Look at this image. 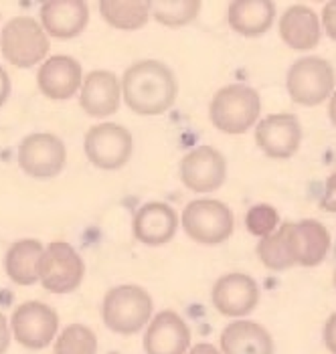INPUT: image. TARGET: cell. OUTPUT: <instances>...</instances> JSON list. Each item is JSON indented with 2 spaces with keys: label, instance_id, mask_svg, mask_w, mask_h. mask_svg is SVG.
I'll use <instances>...</instances> for the list:
<instances>
[{
  "label": "cell",
  "instance_id": "cell-28",
  "mask_svg": "<svg viewBox=\"0 0 336 354\" xmlns=\"http://www.w3.org/2000/svg\"><path fill=\"white\" fill-rule=\"evenodd\" d=\"M245 227L255 237H268L280 227V215L272 205H255L245 215Z\"/></svg>",
  "mask_w": 336,
  "mask_h": 354
},
{
  "label": "cell",
  "instance_id": "cell-1",
  "mask_svg": "<svg viewBox=\"0 0 336 354\" xmlns=\"http://www.w3.org/2000/svg\"><path fill=\"white\" fill-rule=\"evenodd\" d=\"M178 93L174 73L160 61H138L122 77V95L138 115H160L172 108Z\"/></svg>",
  "mask_w": 336,
  "mask_h": 354
},
{
  "label": "cell",
  "instance_id": "cell-36",
  "mask_svg": "<svg viewBox=\"0 0 336 354\" xmlns=\"http://www.w3.org/2000/svg\"><path fill=\"white\" fill-rule=\"evenodd\" d=\"M335 288H336V270H335Z\"/></svg>",
  "mask_w": 336,
  "mask_h": 354
},
{
  "label": "cell",
  "instance_id": "cell-4",
  "mask_svg": "<svg viewBox=\"0 0 336 354\" xmlns=\"http://www.w3.org/2000/svg\"><path fill=\"white\" fill-rule=\"evenodd\" d=\"M185 233L203 245H219L233 235L235 218L231 209L215 198H198L185 207Z\"/></svg>",
  "mask_w": 336,
  "mask_h": 354
},
{
  "label": "cell",
  "instance_id": "cell-24",
  "mask_svg": "<svg viewBox=\"0 0 336 354\" xmlns=\"http://www.w3.org/2000/svg\"><path fill=\"white\" fill-rule=\"evenodd\" d=\"M100 12L113 28L138 30L150 19L152 2H148V0H132V2L104 0V2H100Z\"/></svg>",
  "mask_w": 336,
  "mask_h": 354
},
{
  "label": "cell",
  "instance_id": "cell-11",
  "mask_svg": "<svg viewBox=\"0 0 336 354\" xmlns=\"http://www.w3.org/2000/svg\"><path fill=\"white\" fill-rule=\"evenodd\" d=\"M283 229L294 266L314 268L324 261L333 241L328 229L320 221L304 218L298 223H283Z\"/></svg>",
  "mask_w": 336,
  "mask_h": 354
},
{
  "label": "cell",
  "instance_id": "cell-14",
  "mask_svg": "<svg viewBox=\"0 0 336 354\" xmlns=\"http://www.w3.org/2000/svg\"><path fill=\"white\" fill-rule=\"evenodd\" d=\"M213 306L229 318H241L255 310L259 286L248 273H227L213 286Z\"/></svg>",
  "mask_w": 336,
  "mask_h": 354
},
{
  "label": "cell",
  "instance_id": "cell-2",
  "mask_svg": "<svg viewBox=\"0 0 336 354\" xmlns=\"http://www.w3.org/2000/svg\"><path fill=\"white\" fill-rule=\"evenodd\" d=\"M261 111L259 93L243 83L219 89L209 106V118L225 134H245L257 122Z\"/></svg>",
  "mask_w": 336,
  "mask_h": 354
},
{
  "label": "cell",
  "instance_id": "cell-15",
  "mask_svg": "<svg viewBox=\"0 0 336 354\" xmlns=\"http://www.w3.org/2000/svg\"><path fill=\"white\" fill-rule=\"evenodd\" d=\"M191 346V330L172 310H165L148 322L144 334L146 354H187Z\"/></svg>",
  "mask_w": 336,
  "mask_h": 354
},
{
  "label": "cell",
  "instance_id": "cell-6",
  "mask_svg": "<svg viewBox=\"0 0 336 354\" xmlns=\"http://www.w3.org/2000/svg\"><path fill=\"white\" fill-rule=\"evenodd\" d=\"M335 69L322 57H304L288 71V93L300 106H318L335 91Z\"/></svg>",
  "mask_w": 336,
  "mask_h": 354
},
{
  "label": "cell",
  "instance_id": "cell-26",
  "mask_svg": "<svg viewBox=\"0 0 336 354\" xmlns=\"http://www.w3.org/2000/svg\"><path fill=\"white\" fill-rule=\"evenodd\" d=\"M257 255H259L261 263L272 272H283V270L294 268V261H292L290 251H288L283 225L257 243Z\"/></svg>",
  "mask_w": 336,
  "mask_h": 354
},
{
  "label": "cell",
  "instance_id": "cell-34",
  "mask_svg": "<svg viewBox=\"0 0 336 354\" xmlns=\"http://www.w3.org/2000/svg\"><path fill=\"white\" fill-rule=\"evenodd\" d=\"M189 354H223V353H219L213 344H196V346L191 348V353Z\"/></svg>",
  "mask_w": 336,
  "mask_h": 354
},
{
  "label": "cell",
  "instance_id": "cell-18",
  "mask_svg": "<svg viewBox=\"0 0 336 354\" xmlns=\"http://www.w3.org/2000/svg\"><path fill=\"white\" fill-rule=\"evenodd\" d=\"M41 23L55 39H73L89 23V8L84 0H49L41 6Z\"/></svg>",
  "mask_w": 336,
  "mask_h": 354
},
{
  "label": "cell",
  "instance_id": "cell-13",
  "mask_svg": "<svg viewBox=\"0 0 336 354\" xmlns=\"http://www.w3.org/2000/svg\"><path fill=\"white\" fill-rule=\"evenodd\" d=\"M227 162L213 146H196L180 160V180L193 192H213L225 183Z\"/></svg>",
  "mask_w": 336,
  "mask_h": 354
},
{
  "label": "cell",
  "instance_id": "cell-8",
  "mask_svg": "<svg viewBox=\"0 0 336 354\" xmlns=\"http://www.w3.org/2000/svg\"><path fill=\"white\" fill-rule=\"evenodd\" d=\"M84 150L87 160L93 166L102 170H118L130 160L134 140L120 124H97L85 134Z\"/></svg>",
  "mask_w": 336,
  "mask_h": 354
},
{
  "label": "cell",
  "instance_id": "cell-32",
  "mask_svg": "<svg viewBox=\"0 0 336 354\" xmlns=\"http://www.w3.org/2000/svg\"><path fill=\"white\" fill-rule=\"evenodd\" d=\"M10 346V330H8V322L6 318L0 314V354H4Z\"/></svg>",
  "mask_w": 336,
  "mask_h": 354
},
{
  "label": "cell",
  "instance_id": "cell-27",
  "mask_svg": "<svg viewBox=\"0 0 336 354\" xmlns=\"http://www.w3.org/2000/svg\"><path fill=\"white\" fill-rule=\"evenodd\" d=\"M55 354H97V338L84 324L67 326L57 338Z\"/></svg>",
  "mask_w": 336,
  "mask_h": 354
},
{
  "label": "cell",
  "instance_id": "cell-17",
  "mask_svg": "<svg viewBox=\"0 0 336 354\" xmlns=\"http://www.w3.org/2000/svg\"><path fill=\"white\" fill-rule=\"evenodd\" d=\"M178 229V217L167 203H146L134 215L132 231L144 245H165Z\"/></svg>",
  "mask_w": 336,
  "mask_h": 354
},
{
  "label": "cell",
  "instance_id": "cell-20",
  "mask_svg": "<svg viewBox=\"0 0 336 354\" xmlns=\"http://www.w3.org/2000/svg\"><path fill=\"white\" fill-rule=\"evenodd\" d=\"M280 37L288 47H292L296 51L314 49L318 45V41H320L318 17L314 15L312 8L304 6V4L290 6L281 15Z\"/></svg>",
  "mask_w": 336,
  "mask_h": 354
},
{
  "label": "cell",
  "instance_id": "cell-10",
  "mask_svg": "<svg viewBox=\"0 0 336 354\" xmlns=\"http://www.w3.org/2000/svg\"><path fill=\"white\" fill-rule=\"evenodd\" d=\"M65 160V144L55 134H30L19 146V166L30 178H53L63 170Z\"/></svg>",
  "mask_w": 336,
  "mask_h": 354
},
{
  "label": "cell",
  "instance_id": "cell-7",
  "mask_svg": "<svg viewBox=\"0 0 336 354\" xmlns=\"http://www.w3.org/2000/svg\"><path fill=\"white\" fill-rule=\"evenodd\" d=\"M0 47L15 67H32L49 53V39L32 17H15L2 28Z\"/></svg>",
  "mask_w": 336,
  "mask_h": 354
},
{
  "label": "cell",
  "instance_id": "cell-19",
  "mask_svg": "<svg viewBox=\"0 0 336 354\" xmlns=\"http://www.w3.org/2000/svg\"><path fill=\"white\" fill-rule=\"evenodd\" d=\"M120 80L112 71H91L82 83V108L91 118H106L120 109Z\"/></svg>",
  "mask_w": 336,
  "mask_h": 354
},
{
  "label": "cell",
  "instance_id": "cell-31",
  "mask_svg": "<svg viewBox=\"0 0 336 354\" xmlns=\"http://www.w3.org/2000/svg\"><path fill=\"white\" fill-rule=\"evenodd\" d=\"M324 344L330 351V354H336V312L326 320V326H324Z\"/></svg>",
  "mask_w": 336,
  "mask_h": 354
},
{
  "label": "cell",
  "instance_id": "cell-5",
  "mask_svg": "<svg viewBox=\"0 0 336 354\" xmlns=\"http://www.w3.org/2000/svg\"><path fill=\"white\" fill-rule=\"evenodd\" d=\"M39 281L51 294H71L84 281L85 263L80 253L65 241H53L45 247L39 266Z\"/></svg>",
  "mask_w": 336,
  "mask_h": 354
},
{
  "label": "cell",
  "instance_id": "cell-3",
  "mask_svg": "<svg viewBox=\"0 0 336 354\" xmlns=\"http://www.w3.org/2000/svg\"><path fill=\"white\" fill-rule=\"evenodd\" d=\"M102 318L115 334L132 336L152 318V298L140 286H115L102 301Z\"/></svg>",
  "mask_w": 336,
  "mask_h": 354
},
{
  "label": "cell",
  "instance_id": "cell-16",
  "mask_svg": "<svg viewBox=\"0 0 336 354\" xmlns=\"http://www.w3.org/2000/svg\"><path fill=\"white\" fill-rule=\"evenodd\" d=\"M82 65L67 55H55L47 59L37 75L41 93L49 100H69L82 87Z\"/></svg>",
  "mask_w": 336,
  "mask_h": 354
},
{
  "label": "cell",
  "instance_id": "cell-25",
  "mask_svg": "<svg viewBox=\"0 0 336 354\" xmlns=\"http://www.w3.org/2000/svg\"><path fill=\"white\" fill-rule=\"evenodd\" d=\"M198 0H162L152 2V17L165 27H185L193 23L200 12Z\"/></svg>",
  "mask_w": 336,
  "mask_h": 354
},
{
  "label": "cell",
  "instance_id": "cell-33",
  "mask_svg": "<svg viewBox=\"0 0 336 354\" xmlns=\"http://www.w3.org/2000/svg\"><path fill=\"white\" fill-rule=\"evenodd\" d=\"M10 95V77L8 73L0 67V108L4 106V102L8 100Z\"/></svg>",
  "mask_w": 336,
  "mask_h": 354
},
{
  "label": "cell",
  "instance_id": "cell-22",
  "mask_svg": "<svg viewBox=\"0 0 336 354\" xmlns=\"http://www.w3.org/2000/svg\"><path fill=\"white\" fill-rule=\"evenodd\" d=\"M276 4L272 0H237L229 4V27L243 37H259L274 25Z\"/></svg>",
  "mask_w": 336,
  "mask_h": 354
},
{
  "label": "cell",
  "instance_id": "cell-35",
  "mask_svg": "<svg viewBox=\"0 0 336 354\" xmlns=\"http://www.w3.org/2000/svg\"><path fill=\"white\" fill-rule=\"evenodd\" d=\"M328 118H330V122L335 124V128H336V91L333 93V97H330V106H328Z\"/></svg>",
  "mask_w": 336,
  "mask_h": 354
},
{
  "label": "cell",
  "instance_id": "cell-23",
  "mask_svg": "<svg viewBox=\"0 0 336 354\" xmlns=\"http://www.w3.org/2000/svg\"><path fill=\"white\" fill-rule=\"evenodd\" d=\"M45 247L37 239H21L8 247L4 255V270L19 286H32L39 281L37 266Z\"/></svg>",
  "mask_w": 336,
  "mask_h": 354
},
{
  "label": "cell",
  "instance_id": "cell-12",
  "mask_svg": "<svg viewBox=\"0 0 336 354\" xmlns=\"http://www.w3.org/2000/svg\"><path fill=\"white\" fill-rule=\"evenodd\" d=\"M259 150L274 160L292 158L302 142V126L294 113H274L261 120L255 128Z\"/></svg>",
  "mask_w": 336,
  "mask_h": 354
},
{
  "label": "cell",
  "instance_id": "cell-21",
  "mask_svg": "<svg viewBox=\"0 0 336 354\" xmlns=\"http://www.w3.org/2000/svg\"><path fill=\"white\" fill-rule=\"evenodd\" d=\"M223 354H274V340L270 332L257 322L237 320L221 332Z\"/></svg>",
  "mask_w": 336,
  "mask_h": 354
},
{
  "label": "cell",
  "instance_id": "cell-29",
  "mask_svg": "<svg viewBox=\"0 0 336 354\" xmlns=\"http://www.w3.org/2000/svg\"><path fill=\"white\" fill-rule=\"evenodd\" d=\"M320 209L326 213H336V172L330 174L326 180V187L320 198Z\"/></svg>",
  "mask_w": 336,
  "mask_h": 354
},
{
  "label": "cell",
  "instance_id": "cell-30",
  "mask_svg": "<svg viewBox=\"0 0 336 354\" xmlns=\"http://www.w3.org/2000/svg\"><path fill=\"white\" fill-rule=\"evenodd\" d=\"M322 25H324L326 35H328L333 41H336V0L324 4V10H322Z\"/></svg>",
  "mask_w": 336,
  "mask_h": 354
},
{
  "label": "cell",
  "instance_id": "cell-9",
  "mask_svg": "<svg viewBox=\"0 0 336 354\" xmlns=\"http://www.w3.org/2000/svg\"><path fill=\"white\" fill-rule=\"evenodd\" d=\"M10 324L19 344L30 351H41L55 340L59 316L51 306L30 300L15 308Z\"/></svg>",
  "mask_w": 336,
  "mask_h": 354
}]
</instances>
